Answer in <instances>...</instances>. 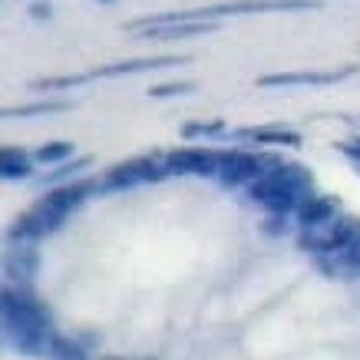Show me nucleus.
Listing matches in <instances>:
<instances>
[{
	"mask_svg": "<svg viewBox=\"0 0 360 360\" xmlns=\"http://www.w3.org/2000/svg\"><path fill=\"white\" fill-rule=\"evenodd\" d=\"M93 192H103V186L93 182V179L66 182V186L46 192V198H40L37 205L27 208L20 219L13 221V229L7 231V235H11V241H40V238H46V235H53L79 205H86V198L93 195Z\"/></svg>",
	"mask_w": 360,
	"mask_h": 360,
	"instance_id": "1",
	"label": "nucleus"
},
{
	"mask_svg": "<svg viewBox=\"0 0 360 360\" xmlns=\"http://www.w3.org/2000/svg\"><path fill=\"white\" fill-rule=\"evenodd\" d=\"M4 338L17 354L27 357H46L50 354V340H53V328H50V311H46L37 297L27 291H13L4 288Z\"/></svg>",
	"mask_w": 360,
	"mask_h": 360,
	"instance_id": "2",
	"label": "nucleus"
},
{
	"mask_svg": "<svg viewBox=\"0 0 360 360\" xmlns=\"http://www.w3.org/2000/svg\"><path fill=\"white\" fill-rule=\"evenodd\" d=\"M314 192V179L304 165L297 162H274L264 175H258L248 186V198L255 205L268 208L271 215H288V212H297L301 202Z\"/></svg>",
	"mask_w": 360,
	"mask_h": 360,
	"instance_id": "3",
	"label": "nucleus"
},
{
	"mask_svg": "<svg viewBox=\"0 0 360 360\" xmlns=\"http://www.w3.org/2000/svg\"><path fill=\"white\" fill-rule=\"evenodd\" d=\"M169 165H165V153H153V155H136L129 162L112 165L110 172L103 175V192H122V188H136V186H153L169 179Z\"/></svg>",
	"mask_w": 360,
	"mask_h": 360,
	"instance_id": "4",
	"label": "nucleus"
},
{
	"mask_svg": "<svg viewBox=\"0 0 360 360\" xmlns=\"http://www.w3.org/2000/svg\"><path fill=\"white\" fill-rule=\"evenodd\" d=\"M360 235V225L350 219H328L317 221V225H304L301 235H297V245L301 251H317V255H340L350 241Z\"/></svg>",
	"mask_w": 360,
	"mask_h": 360,
	"instance_id": "5",
	"label": "nucleus"
},
{
	"mask_svg": "<svg viewBox=\"0 0 360 360\" xmlns=\"http://www.w3.org/2000/svg\"><path fill=\"white\" fill-rule=\"evenodd\" d=\"M274 162H281L278 153H248V149H221L219 182L225 188L251 186L258 175H264Z\"/></svg>",
	"mask_w": 360,
	"mask_h": 360,
	"instance_id": "6",
	"label": "nucleus"
},
{
	"mask_svg": "<svg viewBox=\"0 0 360 360\" xmlns=\"http://www.w3.org/2000/svg\"><path fill=\"white\" fill-rule=\"evenodd\" d=\"M165 165L172 175H198V179H219V165H221V153L219 149H172L165 153Z\"/></svg>",
	"mask_w": 360,
	"mask_h": 360,
	"instance_id": "7",
	"label": "nucleus"
},
{
	"mask_svg": "<svg viewBox=\"0 0 360 360\" xmlns=\"http://www.w3.org/2000/svg\"><path fill=\"white\" fill-rule=\"evenodd\" d=\"M357 66H340V70H295V73H268L258 79V86H334L340 79H350Z\"/></svg>",
	"mask_w": 360,
	"mask_h": 360,
	"instance_id": "8",
	"label": "nucleus"
},
{
	"mask_svg": "<svg viewBox=\"0 0 360 360\" xmlns=\"http://www.w3.org/2000/svg\"><path fill=\"white\" fill-rule=\"evenodd\" d=\"M188 56H142V60H122V63L96 66L89 70V79H110V77H132V73H149V70H162V66H182Z\"/></svg>",
	"mask_w": 360,
	"mask_h": 360,
	"instance_id": "9",
	"label": "nucleus"
},
{
	"mask_svg": "<svg viewBox=\"0 0 360 360\" xmlns=\"http://www.w3.org/2000/svg\"><path fill=\"white\" fill-rule=\"evenodd\" d=\"M219 27V20H179V23H159V27H146L142 40H186V37H202Z\"/></svg>",
	"mask_w": 360,
	"mask_h": 360,
	"instance_id": "10",
	"label": "nucleus"
},
{
	"mask_svg": "<svg viewBox=\"0 0 360 360\" xmlns=\"http://www.w3.org/2000/svg\"><path fill=\"white\" fill-rule=\"evenodd\" d=\"M229 139L258 142V146H301V132L288 129V126H258V129L229 132Z\"/></svg>",
	"mask_w": 360,
	"mask_h": 360,
	"instance_id": "11",
	"label": "nucleus"
},
{
	"mask_svg": "<svg viewBox=\"0 0 360 360\" xmlns=\"http://www.w3.org/2000/svg\"><path fill=\"white\" fill-rule=\"evenodd\" d=\"M37 268H40V255L33 248L7 251V258H4V274L17 284H27L30 278H37Z\"/></svg>",
	"mask_w": 360,
	"mask_h": 360,
	"instance_id": "12",
	"label": "nucleus"
},
{
	"mask_svg": "<svg viewBox=\"0 0 360 360\" xmlns=\"http://www.w3.org/2000/svg\"><path fill=\"white\" fill-rule=\"evenodd\" d=\"M338 215V198L330 195H311L301 202V208H297V221H301V229L304 225H317V221H328Z\"/></svg>",
	"mask_w": 360,
	"mask_h": 360,
	"instance_id": "13",
	"label": "nucleus"
},
{
	"mask_svg": "<svg viewBox=\"0 0 360 360\" xmlns=\"http://www.w3.org/2000/svg\"><path fill=\"white\" fill-rule=\"evenodd\" d=\"M73 110L70 99H40V103H27V106H7L4 120H30V116H46V112H66Z\"/></svg>",
	"mask_w": 360,
	"mask_h": 360,
	"instance_id": "14",
	"label": "nucleus"
},
{
	"mask_svg": "<svg viewBox=\"0 0 360 360\" xmlns=\"http://www.w3.org/2000/svg\"><path fill=\"white\" fill-rule=\"evenodd\" d=\"M33 172V159L17 146H4L0 153V175L4 179H27Z\"/></svg>",
	"mask_w": 360,
	"mask_h": 360,
	"instance_id": "15",
	"label": "nucleus"
},
{
	"mask_svg": "<svg viewBox=\"0 0 360 360\" xmlns=\"http://www.w3.org/2000/svg\"><path fill=\"white\" fill-rule=\"evenodd\" d=\"M46 357L50 360H86V344L73 338H63V334H53Z\"/></svg>",
	"mask_w": 360,
	"mask_h": 360,
	"instance_id": "16",
	"label": "nucleus"
},
{
	"mask_svg": "<svg viewBox=\"0 0 360 360\" xmlns=\"http://www.w3.org/2000/svg\"><path fill=\"white\" fill-rule=\"evenodd\" d=\"M33 159L44 165H60V162H70L73 159V142H44L37 153H33Z\"/></svg>",
	"mask_w": 360,
	"mask_h": 360,
	"instance_id": "17",
	"label": "nucleus"
},
{
	"mask_svg": "<svg viewBox=\"0 0 360 360\" xmlns=\"http://www.w3.org/2000/svg\"><path fill=\"white\" fill-rule=\"evenodd\" d=\"M89 165H93V159H89V155H79V159H73V162H60V165L53 169V172H46L44 179H40V182H44V186H53V182L73 179L77 172H86Z\"/></svg>",
	"mask_w": 360,
	"mask_h": 360,
	"instance_id": "18",
	"label": "nucleus"
},
{
	"mask_svg": "<svg viewBox=\"0 0 360 360\" xmlns=\"http://www.w3.org/2000/svg\"><path fill=\"white\" fill-rule=\"evenodd\" d=\"M182 136L186 139H215V136H229L225 132V122L221 120H212V122H188V126H182Z\"/></svg>",
	"mask_w": 360,
	"mask_h": 360,
	"instance_id": "19",
	"label": "nucleus"
},
{
	"mask_svg": "<svg viewBox=\"0 0 360 360\" xmlns=\"http://www.w3.org/2000/svg\"><path fill=\"white\" fill-rule=\"evenodd\" d=\"M188 93H195V83H188V79H182V83H159V86H153V89H149V96H153V99L188 96Z\"/></svg>",
	"mask_w": 360,
	"mask_h": 360,
	"instance_id": "20",
	"label": "nucleus"
},
{
	"mask_svg": "<svg viewBox=\"0 0 360 360\" xmlns=\"http://www.w3.org/2000/svg\"><path fill=\"white\" fill-rule=\"evenodd\" d=\"M50 13H53V7H50L46 0H37V4H30V17H33V20H50Z\"/></svg>",
	"mask_w": 360,
	"mask_h": 360,
	"instance_id": "21",
	"label": "nucleus"
},
{
	"mask_svg": "<svg viewBox=\"0 0 360 360\" xmlns=\"http://www.w3.org/2000/svg\"><path fill=\"white\" fill-rule=\"evenodd\" d=\"M281 219H284V215H271V219L264 221V225H268V229H264V231H268V235H281V231H284Z\"/></svg>",
	"mask_w": 360,
	"mask_h": 360,
	"instance_id": "22",
	"label": "nucleus"
},
{
	"mask_svg": "<svg viewBox=\"0 0 360 360\" xmlns=\"http://www.w3.org/2000/svg\"><path fill=\"white\" fill-rule=\"evenodd\" d=\"M96 4H112V0H96Z\"/></svg>",
	"mask_w": 360,
	"mask_h": 360,
	"instance_id": "23",
	"label": "nucleus"
},
{
	"mask_svg": "<svg viewBox=\"0 0 360 360\" xmlns=\"http://www.w3.org/2000/svg\"><path fill=\"white\" fill-rule=\"evenodd\" d=\"M354 165H357V172H360V162H354Z\"/></svg>",
	"mask_w": 360,
	"mask_h": 360,
	"instance_id": "24",
	"label": "nucleus"
},
{
	"mask_svg": "<svg viewBox=\"0 0 360 360\" xmlns=\"http://www.w3.org/2000/svg\"><path fill=\"white\" fill-rule=\"evenodd\" d=\"M106 360H116V357H106Z\"/></svg>",
	"mask_w": 360,
	"mask_h": 360,
	"instance_id": "25",
	"label": "nucleus"
},
{
	"mask_svg": "<svg viewBox=\"0 0 360 360\" xmlns=\"http://www.w3.org/2000/svg\"><path fill=\"white\" fill-rule=\"evenodd\" d=\"M357 142H360V136H357Z\"/></svg>",
	"mask_w": 360,
	"mask_h": 360,
	"instance_id": "26",
	"label": "nucleus"
}]
</instances>
